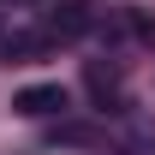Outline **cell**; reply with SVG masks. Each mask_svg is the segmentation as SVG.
Instances as JSON below:
<instances>
[{
  "mask_svg": "<svg viewBox=\"0 0 155 155\" xmlns=\"http://www.w3.org/2000/svg\"><path fill=\"white\" fill-rule=\"evenodd\" d=\"M60 107H66V90L60 84H24L18 96H12V114H24V119H48Z\"/></svg>",
  "mask_w": 155,
  "mask_h": 155,
  "instance_id": "obj_1",
  "label": "cell"
},
{
  "mask_svg": "<svg viewBox=\"0 0 155 155\" xmlns=\"http://www.w3.org/2000/svg\"><path fill=\"white\" fill-rule=\"evenodd\" d=\"M54 30L60 36H78V30H84V0H60L54 6Z\"/></svg>",
  "mask_w": 155,
  "mask_h": 155,
  "instance_id": "obj_2",
  "label": "cell"
}]
</instances>
